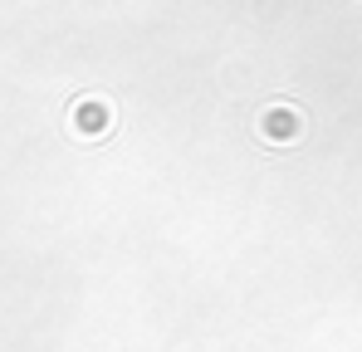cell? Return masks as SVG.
Instances as JSON below:
<instances>
[{
	"label": "cell",
	"instance_id": "obj_1",
	"mask_svg": "<svg viewBox=\"0 0 362 352\" xmlns=\"http://www.w3.org/2000/svg\"><path fill=\"white\" fill-rule=\"evenodd\" d=\"M303 132H308V113L299 103H289V98H279V103H269L259 113V137L269 147H289V142H299Z\"/></svg>",
	"mask_w": 362,
	"mask_h": 352
},
{
	"label": "cell",
	"instance_id": "obj_2",
	"mask_svg": "<svg viewBox=\"0 0 362 352\" xmlns=\"http://www.w3.org/2000/svg\"><path fill=\"white\" fill-rule=\"evenodd\" d=\"M69 122H74L78 137H103V132L113 127V108H108L103 98H83V103H74Z\"/></svg>",
	"mask_w": 362,
	"mask_h": 352
}]
</instances>
